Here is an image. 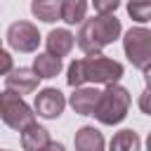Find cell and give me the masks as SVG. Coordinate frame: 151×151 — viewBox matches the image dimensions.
<instances>
[{
	"instance_id": "ac0fdd59",
	"label": "cell",
	"mask_w": 151,
	"mask_h": 151,
	"mask_svg": "<svg viewBox=\"0 0 151 151\" xmlns=\"http://www.w3.org/2000/svg\"><path fill=\"white\" fill-rule=\"evenodd\" d=\"M66 83L71 87H80L87 83V76H85V61L83 59H73L68 64V76H66Z\"/></svg>"
},
{
	"instance_id": "9c48e42d",
	"label": "cell",
	"mask_w": 151,
	"mask_h": 151,
	"mask_svg": "<svg viewBox=\"0 0 151 151\" xmlns=\"http://www.w3.org/2000/svg\"><path fill=\"white\" fill-rule=\"evenodd\" d=\"M99 97H101V90H97V87H83L80 85V87H73V94H71L68 104L80 116H94Z\"/></svg>"
},
{
	"instance_id": "4fadbf2b",
	"label": "cell",
	"mask_w": 151,
	"mask_h": 151,
	"mask_svg": "<svg viewBox=\"0 0 151 151\" xmlns=\"http://www.w3.org/2000/svg\"><path fill=\"white\" fill-rule=\"evenodd\" d=\"M33 68L42 80H50V78L61 73V57H57L52 52L38 54V57H33Z\"/></svg>"
},
{
	"instance_id": "44dd1931",
	"label": "cell",
	"mask_w": 151,
	"mask_h": 151,
	"mask_svg": "<svg viewBox=\"0 0 151 151\" xmlns=\"http://www.w3.org/2000/svg\"><path fill=\"white\" fill-rule=\"evenodd\" d=\"M0 57H2V64H5V66H2V76H7V73L12 71V54H9V52H2Z\"/></svg>"
},
{
	"instance_id": "52a82bcc",
	"label": "cell",
	"mask_w": 151,
	"mask_h": 151,
	"mask_svg": "<svg viewBox=\"0 0 151 151\" xmlns=\"http://www.w3.org/2000/svg\"><path fill=\"white\" fill-rule=\"evenodd\" d=\"M33 109L40 118L45 120H54L64 113L66 109V97L57 90V87H45L35 94V101H33Z\"/></svg>"
},
{
	"instance_id": "7a4b0ae2",
	"label": "cell",
	"mask_w": 151,
	"mask_h": 151,
	"mask_svg": "<svg viewBox=\"0 0 151 151\" xmlns=\"http://www.w3.org/2000/svg\"><path fill=\"white\" fill-rule=\"evenodd\" d=\"M130 92L113 83V85H106V90H101V97H99V104L94 109V118L101 123V125H118L125 120L127 111H130Z\"/></svg>"
},
{
	"instance_id": "d6986e66",
	"label": "cell",
	"mask_w": 151,
	"mask_h": 151,
	"mask_svg": "<svg viewBox=\"0 0 151 151\" xmlns=\"http://www.w3.org/2000/svg\"><path fill=\"white\" fill-rule=\"evenodd\" d=\"M92 5L99 14H113L120 7V0H92Z\"/></svg>"
},
{
	"instance_id": "603a6c76",
	"label": "cell",
	"mask_w": 151,
	"mask_h": 151,
	"mask_svg": "<svg viewBox=\"0 0 151 151\" xmlns=\"http://www.w3.org/2000/svg\"><path fill=\"white\" fill-rule=\"evenodd\" d=\"M50 149H54V151H61V149H64V144H59V142H52V144H50Z\"/></svg>"
},
{
	"instance_id": "7402d4cb",
	"label": "cell",
	"mask_w": 151,
	"mask_h": 151,
	"mask_svg": "<svg viewBox=\"0 0 151 151\" xmlns=\"http://www.w3.org/2000/svg\"><path fill=\"white\" fill-rule=\"evenodd\" d=\"M144 80H146V85H151V64L144 68Z\"/></svg>"
},
{
	"instance_id": "5bb4252c",
	"label": "cell",
	"mask_w": 151,
	"mask_h": 151,
	"mask_svg": "<svg viewBox=\"0 0 151 151\" xmlns=\"http://www.w3.org/2000/svg\"><path fill=\"white\" fill-rule=\"evenodd\" d=\"M31 12L35 19H40L45 24H54L61 19V0H33Z\"/></svg>"
},
{
	"instance_id": "30bf717a",
	"label": "cell",
	"mask_w": 151,
	"mask_h": 151,
	"mask_svg": "<svg viewBox=\"0 0 151 151\" xmlns=\"http://www.w3.org/2000/svg\"><path fill=\"white\" fill-rule=\"evenodd\" d=\"M52 139H50V132L38 125V120L28 123L24 130H21V146L26 151H42V149H50Z\"/></svg>"
},
{
	"instance_id": "cb8c5ba5",
	"label": "cell",
	"mask_w": 151,
	"mask_h": 151,
	"mask_svg": "<svg viewBox=\"0 0 151 151\" xmlns=\"http://www.w3.org/2000/svg\"><path fill=\"white\" fill-rule=\"evenodd\" d=\"M146 149L151 151V132H149V137H146Z\"/></svg>"
},
{
	"instance_id": "8992f818",
	"label": "cell",
	"mask_w": 151,
	"mask_h": 151,
	"mask_svg": "<svg viewBox=\"0 0 151 151\" xmlns=\"http://www.w3.org/2000/svg\"><path fill=\"white\" fill-rule=\"evenodd\" d=\"M40 38H42L40 31L31 21H14L7 28V45L17 52H24V54L35 52L40 45Z\"/></svg>"
},
{
	"instance_id": "e0dca14e",
	"label": "cell",
	"mask_w": 151,
	"mask_h": 151,
	"mask_svg": "<svg viewBox=\"0 0 151 151\" xmlns=\"http://www.w3.org/2000/svg\"><path fill=\"white\" fill-rule=\"evenodd\" d=\"M127 14L137 24L151 21V0H130L127 2Z\"/></svg>"
},
{
	"instance_id": "2e32d148",
	"label": "cell",
	"mask_w": 151,
	"mask_h": 151,
	"mask_svg": "<svg viewBox=\"0 0 151 151\" xmlns=\"http://www.w3.org/2000/svg\"><path fill=\"white\" fill-rule=\"evenodd\" d=\"M109 146H111V151H137L142 146V142H139L134 130H120L113 134Z\"/></svg>"
},
{
	"instance_id": "3957f363",
	"label": "cell",
	"mask_w": 151,
	"mask_h": 151,
	"mask_svg": "<svg viewBox=\"0 0 151 151\" xmlns=\"http://www.w3.org/2000/svg\"><path fill=\"white\" fill-rule=\"evenodd\" d=\"M35 109H31L26 101H24V94H17L12 90L5 87V92L0 94V118L7 127L12 130H24L28 123L35 120Z\"/></svg>"
},
{
	"instance_id": "5b68a950",
	"label": "cell",
	"mask_w": 151,
	"mask_h": 151,
	"mask_svg": "<svg viewBox=\"0 0 151 151\" xmlns=\"http://www.w3.org/2000/svg\"><path fill=\"white\" fill-rule=\"evenodd\" d=\"M123 50L127 61L134 68H146L151 64V31L144 26H134L123 38Z\"/></svg>"
},
{
	"instance_id": "277c9868",
	"label": "cell",
	"mask_w": 151,
	"mask_h": 151,
	"mask_svg": "<svg viewBox=\"0 0 151 151\" xmlns=\"http://www.w3.org/2000/svg\"><path fill=\"white\" fill-rule=\"evenodd\" d=\"M85 76H87V83H94V85H113L123 78L125 68L120 61L116 59H109L104 57L101 52L99 54H87L85 59Z\"/></svg>"
},
{
	"instance_id": "7c38bea8",
	"label": "cell",
	"mask_w": 151,
	"mask_h": 151,
	"mask_svg": "<svg viewBox=\"0 0 151 151\" xmlns=\"http://www.w3.org/2000/svg\"><path fill=\"white\" fill-rule=\"evenodd\" d=\"M78 151H101L104 149V137L94 125H83L76 130V139H73Z\"/></svg>"
},
{
	"instance_id": "ffe728a7",
	"label": "cell",
	"mask_w": 151,
	"mask_h": 151,
	"mask_svg": "<svg viewBox=\"0 0 151 151\" xmlns=\"http://www.w3.org/2000/svg\"><path fill=\"white\" fill-rule=\"evenodd\" d=\"M139 109H142V113L151 116V85H146V90L139 94Z\"/></svg>"
},
{
	"instance_id": "8fae6325",
	"label": "cell",
	"mask_w": 151,
	"mask_h": 151,
	"mask_svg": "<svg viewBox=\"0 0 151 151\" xmlns=\"http://www.w3.org/2000/svg\"><path fill=\"white\" fill-rule=\"evenodd\" d=\"M73 45H76V35H73L68 28H54V31H50L47 38H45L47 52H52V54H57V57H66V54L73 50Z\"/></svg>"
},
{
	"instance_id": "9a60e30c",
	"label": "cell",
	"mask_w": 151,
	"mask_h": 151,
	"mask_svg": "<svg viewBox=\"0 0 151 151\" xmlns=\"http://www.w3.org/2000/svg\"><path fill=\"white\" fill-rule=\"evenodd\" d=\"M87 14V0H61V21L68 26L83 24Z\"/></svg>"
},
{
	"instance_id": "ba28073f",
	"label": "cell",
	"mask_w": 151,
	"mask_h": 151,
	"mask_svg": "<svg viewBox=\"0 0 151 151\" xmlns=\"http://www.w3.org/2000/svg\"><path fill=\"white\" fill-rule=\"evenodd\" d=\"M42 78L35 73V68H28V66H19V68H12L7 76H5V87L17 92V94H31L38 90V83Z\"/></svg>"
},
{
	"instance_id": "6da1fadb",
	"label": "cell",
	"mask_w": 151,
	"mask_h": 151,
	"mask_svg": "<svg viewBox=\"0 0 151 151\" xmlns=\"http://www.w3.org/2000/svg\"><path fill=\"white\" fill-rule=\"evenodd\" d=\"M123 33L120 19L116 14H99L94 19H85L76 35V45L85 54H99L106 45L118 40Z\"/></svg>"
}]
</instances>
